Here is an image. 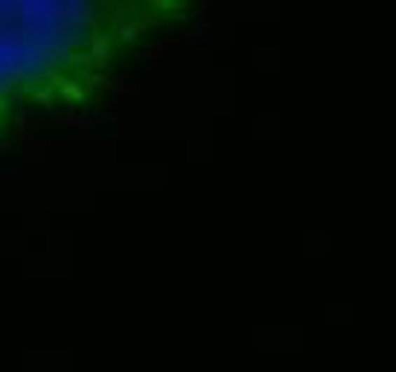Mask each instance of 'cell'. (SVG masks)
I'll use <instances>...</instances> for the list:
<instances>
[{
	"instance_id": "cell-1",
	"label": "cell",
	"mask_w": 396,
	"mask_h": 372,
	"mask_svg": "<svg viewBox=\"0 0 396 372\" xmlns=\"http://www.w3.org/2000/svg\"><path fill=\"white\" fill-rule=\"evenodd\" d=\"M198 0H0V144L35 120L90 113Z\"/></svg>"
}]
</instances>
